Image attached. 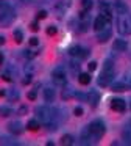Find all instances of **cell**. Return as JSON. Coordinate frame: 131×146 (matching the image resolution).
Returning <instances> with one entry per match:
<instances>
[{"instance_id": "cell-42", "label": "cell", "mask_w": 131, "mask_h": 146, "mask_svg": "<svg viewBox=\"0 0 131 146\" xmlns=\"http://www.w3.org/2000/svg\"><path fill=\"white\" fill-rule=\"evenodd\" d=\"M0 64H3V55L0 54Z\"/></svg>"}, {"instance_id": "cell-39", "label": "cell", "mask_w": 131, "mask_h": 146, "mask_svg": "<svg viewBox=\"0 0 131 146\" xmlns=\"http://www.w3.org/2000/svg\"><path fill=\"white\" fill-rule=\"evenodd\" d=\"M31 82V76H30V74H28V76L27 77H25V79H24V85H27V83H30Z\"/></svg>"}, {"instance_id": "cell-38", "label": "cell", "mask_w": 131, "mask_h": 146, "mask_svg": "<svg viewBox=\"0 0 131 146\" xmlns=\"http://www.w3.org/2000/svg\"><path fill=\"white\" fill-rule=\"evenodd\" d=\"M31 30H33V32H37V30H39V25H37L36 22H33L31 24Z\"/></svg>"}, {"instance_id": "cell-27", "label": "cell", "mask_w": 131, "mask_h": 146, "mask_svg": "<svg viewBox=\"0 0 131 146\" xmlns=\"http://www.w3.org/2000/svg\"><path fill=\"white\" fill-rule=\"evenodd\" d=\"M2 145H16V141H12L9 137H2Z\"/></svg>"}, {"instance_id": "cell-40", "label": "cell", "mask_w": 131, "mask_h": 146, "mask_svg": "<svg viewBox=\"0 0 131 146\" xmlns=\"http://www.w3.org/2000/svg\"><path fill=\"white\" fill-rule=\"evenodd\" d=\"M3 42H5V38H3V36H2V35H0V46H2V44H3Z\"/></svg>"}, {"instance_id": "cell-33", "label": "cell", "mask_w": 131, "mask_h": 146, "mask_svg": "<svg viewBox=\"0 0 131 146\" xmlns=\"http://www.w3.org/2000/svg\"><path fill=\"white\" fill-rule=\"evenodd\" d=\"M47 17V11H39V13H37V19H45Z\"/></svg>"}, {"instance_id": "cell-25", "label": "cell", "mask_w": 131, "mask_h": 146, "mask_svg": "<svg viewBox=\"0 0 131 146\" xmlns=\"http://www.w3.org/2000/svg\"><path fill=\"white\" fill-rule=\"evenodd\" d=\"M61 143L62 145H72V143H73V138H72L70 135H64L61 138Z\"/></svg>"}, {"instance_id": "cell-32", "label": "cell", "mask_w": 131, "mask_h": 146, "mask_svg": "<svg viewBox=\"0 0 131 146\" xmlns=\"http://www.w3.org/2000/svg\"><path fill=\"white\" fill-rule=\"evenodd\" d=\"M2 79H3V80H6V82H11L12 77H11V74H9V72H5V74L2 76Z\"/></svg>"}, {"instance_id": "cell-35", "label": "cell", "mask_w": 131, "mask_h": 146, "mask_svg": "<svg viewBox=\"0 0 131 146\" xmlns=\"http://www.w3.org/2000/svg\"><path fill=\"white\" fill-rule=\"evenodd\" d=\"M14 99H16V101L19 99V93L17 91H12L11 93V101H14Z\"/></svg>"}, {"instance_id": "cell-4", "label": "cell", "mask_w": 131, "mask_h": 146, "mask_svg": "<svg viewBox=\"0 0 131 146\" xmlns=\"http://www.w3.org/2000/svg\"><path fill=\"white\" fill-rule=\"evenodd\" d=\"M117 30L120 35H131V17L130 16H122L117 21Z\"/></svg>"}, {"instance_id": "cell-2", "label": "cell", "mask_w": 131, "mask_h": 146, "mask_svg": "<svg viewBox=\"0 0 131 146\" xmlns=\"http://www.w3.org/2000/svg\"><path fill=\"white\" fill-rule=\"evenodd\" d=\"M14 17V10L8 3H0V25H8L11 24Z\"/></svg>"}, {"instance_id": "cell-8", "label": "cell", "mask_w": 131, "mask_h": 146, "mask_svg": "<svg viewBox=\"0 0 131 146\" xmlns=\"http://www.w3.org/2000/svg\"><path fill=\"white\" fill-rule=\"evenodd\" d=\"M114 10H115V14H122V16H125V14L128 13V7L125 2H122V0H115L114 2Z\"/></svg>"}, {"instance_id": "cell-14", "label": "cell", "mask_w": 131, "mask_h": 146, "mask_svg": "<svg viewBox=\"0 0 131 146\" xmlns=\"http://www.w3.org/2000/svg\"><path fill=\"white\" fill-rule=\"evenodd\" d=\"M90 140H95V138L90 135L87 129L83 130V132H81V137H80V143L81 145H90Z\"/></svg>"}, {"instance_id": "cell-10", "label": "cell", "mask_w": 131, "mask_h": 146, "mask_svg": "<svg viewBox=\"0 0 131 146\" xmlns=\"http://www.w3.org/2000/svg\"><path fill=\"white\" fill-rule=\"evenodd\" d=\"M109 24H108V21L105 19V17L100 14L98 17L95 19V22H94V29H95V32H100V30H103V29H106Z\"/></svg>"}, {"instance_id": "cell-31", "label": "cell", "mask_w": 131, "mask_h": 146, "mask_svg": "<svg viewBox=\"0 0 131 146\" xmlns=\"http://www.w3.org/2000/svg\"><path fill=\"white\" fill-rule=\"evenodd\" d=\"M95 68H97V63H95V61H90V63L87 64V69H89L90 72H92V71H95Z\"/></svg>"}, {"instance_id": "cell-19", "label": "cell", "mask_w": 131, "mask_h": 146, "mask_svg": "<svg viewBox=\"0 0 131 146\" xmlns=\"http://www.w3.org/2000/svg\"><path fill=\"white\" fill-rule=\"evenodd\" d=\"M69 69H70L73 74L80 72V64H78V61H69Z\"/></svg>"}, {"instance_id": "cell-6", "label": "cell", "mask_w": 131, "mask_h": 146, "mask_svg": "<svg viewBox=\"0 0 131 146\" xmlns=\"http://www.w3.org/2000/svg\"><path fill=\"white\" fill-rule=\"evenodd\" d=\"M112 79H114V68H103L102 74H100V79H98V85L106 86L112 82Z\"/></svg>"}, {"instance_id": "cell-24", "label": "cell", "mask_w": 131, "mask_h": 146, "mask_svg": "<svg viewBox=\"0 0 131 146\" xmlns=\"http://www.w3.org/2000/svg\"><path fill=\"white\" fill-rule=\"evenodd\" d=\"M14 41H16V42H19V44H20V42L24 41V35H22L20 30H16V32H14Z\"/></svg>"}, {"instance_id": "cell-12", "label": "cell", "mask_w": 131, "mask_h": 146, "mask_svg": "<svg viewBox=\"0 0 131 146\" xmlns=\"http://www.w3.org/2000/svg\"><path fill=\"white\" fill-rule=\"evenodd\" d=\"M98 33V36H97V38H98V41L100 42H106L108 41L109 38H111V29H109V27H106V29H103V30H100V32H97Z\"/></svg>"}, {"instance_id": "cell-5", "label": "cell", "mask_w": 131, "mask_h": 146, "mask_svg": "<svg viewBox=\"0 0 131 146\" xmlns=\"http://www.w3.org/2000/svg\"><path fill=\"white\" fill-rule=\"evenodd\" d=\"M87 130H89V133L94 137L95 140H98L100 137L105 133V124L102 123V121H94V123H90L89 126H87Z\"/></svg>"}, {"instance_id": "cell-16", "label": "cell", "mask_w": 131, "mask_h": 146, "mask_svg": "<svg viewBox=\"0 0 131 146\" xmlns=\"http://www.w3.org/2000/svg\"><path fill=\"white\" fill-rule=\"evenodd\" d=\"M53 98H55V90H52V88L44 90V99H45L47 102H52Z\"/></svg>"}, {"instance_id": "cell-41", "label": "cell", "mask_w": 131, "mask_h": 146, "mask_svg": "<svg viewBox=\"0 0 131 146\" xmlns=\"http://www.w3.org/2000/svg\"><path fill=\"white\" fill-rule=\"evenodd\" d=\"M2 96H5V90H0V98H2Z\"/></svg>"}, {"instance_id": "cell-15", "label": "cell", "mask_w": 131, "mask_h": 146, "mask_svg": "<svg viewBox=\"0 0 131 146\" xmlns=\"http://www.w3.org/2000/svg\"><path fill=\"white\" fill-rule=\"evenodd\" d=\"M112 47H114V50H117V52H123V50H126V42H125L123 39H115Z\"/></svg>"}, {"instance_id": "cell-37", "label": "cell", "mask_w": 131, "mask_h": 146, "mask_svg": "<svg viewBox=\"0 0 131 146\" xmlns=\"http://www.w3.org/2000/svg\"><path fill=\"white\" fill-rule=\"evenodd\" d=\"M27 111H28L27 107H20V108H19V115H25Z\"/></svg>"}, {"instance_id": "cell-18", "label": "cell", "mask_w": 131, "mask_h": 146, "mask_svg": "<svg viewBox=\"0 0 131 146\" xmlns=\"http://www.w3.org/2000/svg\"><path fill=\"white\" fill-rule=\"evenodd\" d=\"M125 90H126V85H125L123 82H115L114 85H112V91L120 93V91H125Z\"/></svg>"}, {"instance_id": "cell-7", "label": "cell", "mask_w": 131, "mask_h": 146, "mask_svg": "<svg viewBox=\"0 0 131 146\" xmlns=\"http://www.w3.org/2000/svg\"><path fill=\"white\" fill-rule=\"evenodd\" d=\"M69 54H70L72 57H75L77 60H83V58H87L89 50L84 49V47H80V46H73V47L69 49Z\"/></svg>"}, {"instance_id": "cell-26", "label": "cell", "mask_w": 131, "mask_h": 146, "mask_svg": "<svg viewBox=\"0 0 131 146\" xmlns=\"http://www.w3.org/2000/svg\"><path fill=\"white\" fill-rule=\"evenodd\" d=\"M56 32H58V29H56L55 25H50L48 29H47V35H50V36L56 35Z\"/></svg>"}, {"instance_id": "cell-28", "label": "cell", "mask_w": 131, "mask_h": 146, "mask_svg": "<svg viewBox=\"0 0 131 146\" xmlns=\"http://www.w3.org/2000/svg\"><path fill=\"white\" fill-rule=\"evenodd\" d=\"M80 19L83 21V22H86V21L89 19V14H87V11H86V10H83V11L80 13Z\"/></svg>"}, {"instance_id": "cell-21", "label": "cell", "mask_w": 131, "mask_h": 146, "mask_svg": "<svg viewBox=\"0 0 131 146\" xmlns=\"http://www.w3.org/2000/svg\"><path fill=\"white\" fill-rule=\"evenodd\" d=\"M92 5H94L92 0H83V2H81V8L86 10V11H89L90 8H92Z\"/></svg>"}, {"instance_id": "cell-9", "label": "cell", "mask_w": 131, "mask_h": 146, "mask_svg": "<svg viewBox=\"0 0 131 146\" xmlns=\"http://www.w3.org/2000/svg\"><path fill=\"white\" fill-rule=\"evenodd\" d=\"M111 108L115 111H125L126 108V104H125L123 99H112L111 101Z\"/></svg>"}, {"instance_id": "cell-11", "label": "cell", "mask_w": 131, "mask_h": 146, "mask_svg": "<svg viewBox=\"0 0 131 146\" xmlns=\"http://www.w3.org/2000/svg\"><path fill=\"white\" fill-rule=\"evenodd\" d=\"M8 129H9V132H11V133L19 135V133H22L24 127H22V124L19 123V121H11V123L8 124Z\"/></svg>"}, {"instance_id": "cell-17", "label": "cell", "mask_w": 131, "mask_h": 146, "mask_svg": "<svg viewBox=\"0 0 131 146\" xmlns=\"http://www.w3.org/2000/svg\"><path fill=\"white\" fill-rule=\"evenodd\" d=\"M78 82H80L81 85H89V83H90V76H89V74H86V72L80 74V76H78Z\"/></svg>"}, {"instance_id": "cell-23", "label": "cell", "mask_w": 131, "mask_h": 146, "mask_svg": "<svg viewBox=\"0 0 131 146\" xmlns=\"http://www.w3.org/2000/svg\"><path fill=\"white\" fill-rule=\"evenodd\" d=\"M100 10H102V13H111V7H109L108 2H102L100 3Z\"/></svg>"}, {"instance_id": "cell-34", "label": "cell", "mask_w": 131, "mask_h": 146, "mask_svg": "<svg viewBox=\"0 0 131 146\" xmlns=\"http://www.w3.org/2000/svg\"><path fill=\"white\" fill-rule=\"evenodd\" d=\"M30 44H31V46H37V44H39V41H37V38H36V36L30 38Z\"/></svg>"}, {"instance_id": "cell-3", "label": "cell", "mask_w": 131, "mask_h": 146, "mask_svg": "<svg viewBox=\"0 0 131 146\" xmlns=\"http://www.w3.org/2000/svg\"><path fill=\"white\" fill-rule=\"evenodd\" d=\"M52 80L53 83H56V85L62 86L66 85V82H67V77H66V69L62 66H56L55 69L52 71Z\"/></svg>"}, {"instance_id": "cell-13", "label": "cell", "mask_w": 131, "mask_h": 146, "mask_svg": "<svg viewBox=\"0 0 131 146\" xmlns=\"http://www.w3.org/2000/svg\"><path fill=\"white\" fill-rule=\"evenodd\" d=\"M87 101H89V104L92 105V107H95L100 102V93L98 91H90L89 94H87Z\"/></svg>"}, {"instance_id": "cell-20", "label": "cell", "mask_w": 131, "mask_h": 146, "mask_svg": "<svg viewBox=\"0 0 131 146\" xmlns=\"http://www.w3.org/2000/svg\"><path fill=\"white\" fill-rule=\"evenodd\" d=\"M27 127L30 130H37L41 126H39V123H37L36 119H30V121H28V124H27Z\"/></svg>"}, {"instance_id": "cell-22", "label": "cell", "mask_w": 131, "mask_h": 146, "mask_svg": "<svg viewBox=\"0 0 131 146\" xmlns=\"http://www.w3.org/2000/svg\"><path fill=\"white\" fill-rule=\"evenodd\" d=\"M0 115H2V116H9V115H12V110L9 107H0Z\"/></svg>"}, {"instance_id": "cell-43", "label": "cell", "mask_w": 131, "mask_h": 146, "mask_svg": "<svg viewBox=\"0 0 131 146\" xmlns=\"http://www.w3.org/2000/svg\"><path fill=\"white\" fill-rule=\"evenodd\" d=\"M130 108H131V101H130Z\"/></svg>"}, {"instance_id": "cell-36", "label": "cell", "mask_w": 131, "mask_h": 146, "mask_svg": "<svg viewBox=\"0 0 131 146\" xmlns=\"http://www.w3.org/2000/svg\"><path fill=\"white\" fill-rule=\"evenodd\" d=\"M77 98H78V99H81V101H84V99H87V96H86V94H83V93H77Z\"/></svg>"}, {"instance_id": "cell-30", "label": "cell", "mask_w": 131, "mask_h": 146, "mask_svg": "<svg viewBox=\"0 0 131 146\" xmlns=\"http://www.w3.org/2000/svg\"><path fill=\"white\" fill-rule=\"evenodd\" d=\"M73 113H75V116H83V108L81 107H77L73 110Z\"/></svg>"}, {"instance_id": "cell-1", "label": "cell", "mask_w": 131, "mask_h": 146, "mask_svg": "<svg viewBox=\"0 0 131 146\" xmlns=\"http://www.w3.org/2000/svg\"><path fill=\"white\" fill-rule=\"evenodd\" d=\"M36 115H37V118L41 119V123L45 124V126H48V129H56L55 124H52L53 118L56 116V110H52V108L44 107L42 105V107L36 108Z\"/></svg>"}, {"instance_id": "cell-29", "label": "cell", "mask_w": 131, "mask_h": 146, "mask_svg": "<svg viewBox=\"0 0 131 146\" xmlns=\"http://www.w3.org/2000/svg\"><path fill=\"white\" fill-rule=\"evenodd\" d=\"M36 98H37V93L34 91V90H33V91H30V93H28V99H30V101H34Z\"/></svg>"}]
</instances>
